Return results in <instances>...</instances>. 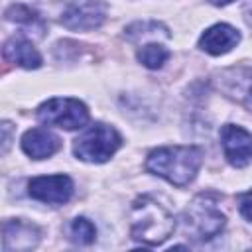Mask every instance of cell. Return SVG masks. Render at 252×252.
Segmentation results:
<instances>
[{
	"instance_id": "9a60e30c",
	"label": "cell",
	"mask_w": 252,
	"mask_h": 252,
	"mask_svg": "<svg viewBox=\"0 0 252 252\" xmlns=\"http://www.w3.org/2000/svg\"><path fill=\"white\" fill-rule=\"evenodd\" d=\"M138 59L148 69H159L169 59V49L159 43H146L138 49Z\"/></svg>"
},
{
	"instance_id": "d6986e66",
	"label": "cell",
	"mask_w": 252,
	"mask_h": 252,
	"mask_svg": "<svg viewBox=\"0 0 252 252\" xmlns=\"http://www.w3.org/2000/svg\"><path fill=\"white\" fill-rule=\"evenodd\" d=\"M211 4H215V6H224V4H228V2H232V0H209Z\"/></svg>"
},
{
	"instance_id": "6da1fadb",
	"label": "cell",
	"mask_w": 252,
	"mask_h": 252,
	"mask_svg": "<svg viewBox=\"0 0 252 252\" xmlns=\"http://www.w3.org/2000/svg\"><path fill=\"white\" fill-rule=\"evenodd\" d=\"M201 161L203 152L197 146H167L150 152L146 158V169L175 187H185L195 179Z\"/></svg>"
},
{
	"instance_id": "52a82bcc",
	"label": "cell",
	"mask_w": 252,
	"mask_h": 252,
	"mask_svg": "<svg viewBox=\"0 0 252 252\" xmlns=\"http://www.w3.org/2000/svg\"><path fill=\"white\" fill-rule=\"evenodd\" d=\"M106 18V4L100 0H77L67 6L61 16V24L69 30H94Z\"/></svg>"
},
{
	"instance_id": "8fae6325",
	"label": "cell",
	"mask_w": 252,
	"mask_h": 252,
	"mask_svg": "<svg viewBox=\"0 0 252 252\" xmlns=\"http://www.w3.org/2000/svg\"><path fill=\"white\" fill-rule=\"evenodd\" d=\"M59 148L61 140L45 128H32L22 136V150L33 159H45L53 156Z\"/></svg>"
},
{
	"instance_id": "e0dca14e",
	"label": "cell",
	"mask_w": 252,
	"mask_h": 252,
	"mask_svg": "<svg viewBox=\"0 0 252 252\" xmlns=\"http://www.w3.org/2000/svg\"><path fill=\"white\" fill-rule=\"evenodd\" d=\"M238 209H240L242 217L252 222V189L238 195Z\"/></svg>"
},
{
	"instance_id": "4fadbf2b",
	"label": "cell",
	"mask_w": 252,
	"mask_h": 252,
	"mask_svg": "<svg viewBox=\"0 0 252 252\" xmlns=\"http://www.w3.org/2000/svg\"><path fill=\"white\" fill-rule=\"evenodd\" d=\"M4 59L10 63H16L24 69H37L41 65V55L37 49L24 37H12L4 43Z\"/></svg>"
},
{
	"instance_id": "3957f363",
	"label": "cell",
	"mask_w": 252,
	"mask_h": 252,
	"mask_svg": "<svg viewBox=\"0 0 252 252\" xmlns=\"http://www.w3.org/2000/svg\"><path fill=\"white\" fill-rule=\"evenodd\" d=\"M217 203L219 197L213 193H201L191 201V205L183 213V224L191 238L211 240L217 234H220V230L226 224V219Z\"/></svg>"
},
{
	"instance_id": "277c9868",
	"label": "cell",
	"mask_w": 252,
	"mask_h": 252,
	"mask_svg": "<svg viewBox=\"0 0 252 252\" xmlns=\"http://www.w3.org/2000/svg\"><path fill=\"white\" fill-rule=\"evenodd\" d=\"M120 144H122V138L112 126L94 122L75 140L73 152L83 161L102 163L114 156Z\"/></svg>"
},
{
	"instance_id": "7c38bea8",
	"label": "cell",
	"mask_w": 252,
	"mask_h": 252,
	"mask_svg": "<svg viewBox=\"0 0 252 252\" xmlns=\"http://www.w3.org/2000/svg\"><path fill=\"white\" fill-rule=\"evenodd\" d=\"M4 250H30L39 240V230L35 224L24 220H6L4 222Z\"/></svg>"
},
{
	"instance_id": "30bf717a",
	"label": "cell",
	"mask_w": 252,
	"mask_h": 252,
	"mask_svg": "<svg viewBox=\"0 0 252 252\" xmlns=\"http://www.w3.org/2000/svg\"><path fill=\"white\" fill-rule=\"evenodd\" d=\"M240 39V33L228 24H215L199 39V47L211 55H222L230 51Z\"/></svg>"
},
{
	"instance_id": "7a4b0ae2",
	"label": "cell",
	"mask_w": 252,
	"mask_h": 252,
	"mask_svg": "<svg viewBox=\"0 0 252 252\" xmlns=\"http://www.w3.org/2000/svg\"><path fill=\"white\" fill-rule=\"evenodd\" d=\"M173 228H175L173 215L156 199L144 195L134 201L130 215V234L134 240L144 242L148 246H156L161 244L165 238H169Z\"/></svg>"
},
{
	"instance_id": "9c48e42d",
	"label": "cell",
	"mask_w": 252,
	"mask_h": 252,
	"mask_svg": "<svg viewBox=\"0 0 252 252\" xmlns=\"http://www.w3.org/2000/svg\"><path fill=\"white\" fill-rule=\"evenodd\" d=\"M220 144L224 158L234 167H244L252 159V134L240 126L224 124L220 130Z\"/></svg>"
},
{
	"instance_id": "8992f818",
	"label": "cell",
	"mask_w": 252,
	"mask_h": 252,
	"mask_svg": "<svg viewBox=\"0 0 252 252\" xmlns=\"http://www.w3.org/2000/svg\"><path fill=\"white\" fill-rule=\"evenodd\" d=\"M215 85L228 98L252 110V67H230L215 77Z\"/></svg>"
},
{
	"instance_id": "ba28073f",
	"label": "cell",
	"mask_w": 252,
	"mask_h": 252,
	"mask_svg": "<svg viewBox=\"0 0 252 252\" xmlns=\"http://www.w3.org/2000/svg\"><path fill=\"white\" fill-rule=\"evenodd\" d=\"M28 193L32 199H37L41 203L61 205L67 203L73 195V181L69 175H41L33 177L28 185Z\"/></svg>"
},
{
	"instance_id": "5bb4252c",
	"label": "cell",
	"mask_w": 252,
	"mask_h": 252,
	"mask_svg": "<svg viewBox=\"0 0 252 252\" xmlns=\"http://www.w3.org/2000/svg\"><path fill=\"white\" fill-rule=\"evenodd\" d=\"M6 20L10 22H16V24H22L30 30H35L39 35L43 33V22L39 18L37 12H33L30 6H24V4H14L6 10Z\"/></svg>"
},
{
	"instance_id": "2e32d148",
	"label": "cell",
	"mask_w": 252,
	"mask_h": 252,
	"mask_svg": "<svg viewBox=\"0 0 252 252\" xmlns=\"http://www.w3.org/2000/svg\"><path fill=\"white\" fill-rule=\"evenodd\" d=\"M71 236H73V240L79 242V244H91V242H94V238H96V228H94V224H93L89 219L77 217V219L71 222Z\"/></svg>"
},
{
	"instance_id": "ac0fdd59",
	"label": "cell",
	"mask_w": 252,
	"mask_h": 252,
	"mask_svg": "<svg viewBox=\"0 0 252 252\" xmlns=\"http://www.w3.org/2000/svg\"><path fill=\"white\" fill-rule=\"evenodd\" d=\"M2 132H4V152L8 150V144H10V122H4L2 124Z\"/></svg>"
},
{
	"instance_id": "5b68a950",
	"label": "cell",
	"mask_w": 252,
	"mask_h": 252,
	"mask_svg": "<svg viewBox=\"0 0 252 252\" xmlns=\"http://www.w3.org/2000/svg\"><path fill=\"white\" fill-rule=\"evenodd\" d=\"M37 118L47 126L77 130L89 122V110L77 98H49L37 108Z\"/></svg>"
}]
</instances>
